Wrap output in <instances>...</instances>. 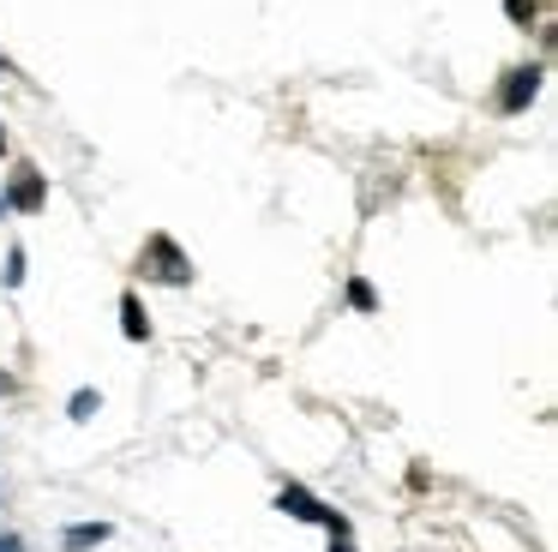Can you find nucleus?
<instances>
[{"label": "nucleus", "mask_w": 558, "mask_h": 552, "mask_svg": "<svg viewBox=\"0 0 558 552\" xmlns=\"http://www.w3.org/2000/svg\"><path fill=\"white\" fill-rule=\"evenodd\" d=\"M138 271H145V276H162V283H193V264L174 252V240H150L145 259H138Z\"/></svg>", "instance_id": "nucleus-1"}, {"label": "nucleus", "mask_w": 558, "mask_h": 552, "mask_svg": "<svg viewBox=\"0 0 558 552\" xmlns=\"http://www.w3.org/2000/svg\"><path fill=\"white\" fill-rule=\"evenodd\" d=\"M0 552H19V535H0Z\"/></svg>", "instance_id": "nucleus-6"}, {"label": "nucleus", "mask_w": 558, "mask_h": 552, "mask_svg": "<svg viewBox=\"0 0 558 552\" xmlns=\"http://www.w3.org/2000/svg\"><path fill=\"white\" fill-rule=\"evenodd\" d=\"M97 540H109V523H90V528H66V547H97Z\"/></svg>", "instance_id": "nucleus-5"}, {"label": "nucleus", "mask_w": 558, "mask_h": 552, "mask_svg": "<svg viewBox=\"0 0 558 552\" xmlns=\"http://www.w3.org/2000/svg\"><path fill=\"white\" fill-rule=\"evenodd\" d=\"M534 84H541V72L534 67H522V72H510V91H505V108H522L534 96Z\"/></svg>", "instance_id": "nucleus-3"}, {"label": "nucleus", "mask_w": 558, "mask_h": 552, "mask_svg": "<svg viewBox=\"0 0 558 552\" xmlns=\"http://www.w3.org/2000/svg\"><path fill=\"white\" fill-rule=\"evenodd\" d=\"M13 204H19V211H37V204H43V180H37V168H19Z\"/></svg>", "instance_id": "nucleus-2"}, {"label": "nucleus", "mask_w": 558, "mask_h": 552, "mask_svg": "<svg viewBox=\"0 0 558 552\" xmlns=\"http://www.w3.org/2000/svg\"><path fill=\"white\" fill-rule=\"evenodd\" d=\"M330 552H354V547H330Z\"/></svg>", "instance_id": "nucleus-7"}, {"label": "nucleus", "mask_w": 558, "mask_h": 552, "mask_svg": "<svg viewBox=\"0 0 558 552\" xmlns=\"http://www.w3.org/2000/svg\"><path fill=\"white\" fill-rule=\"evenodd\" d=\"M121 319H126V336H133V343H145V331H150V319H145V312H138V300H133V295H126V300H121Z\"/></svg>", "instance_id": "nucleus-4"}]
</instances>
